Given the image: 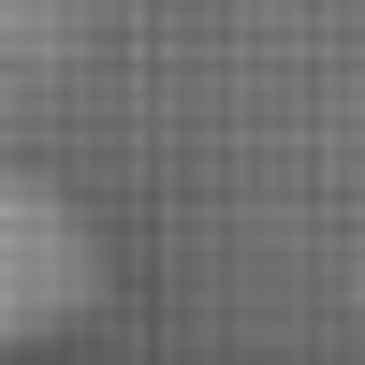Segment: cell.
Returning a JSON list of instances; mask_svg holds the SVG:
<instances>
[{
	"label": "cell",
	"instance_id": "1",
	"mask_svg": "<svg viewBox=\"0 0 365 365\" xmlns=\"http://www.w3.org/2000/svg\"><path fill=\"white\" fill-rule=\"evenodd\" d=\"M103 307V234L58 205V175H0V351H44Z\"/></svg>",
	"mask_w": 365,
	"mask_h": 365
}]
</instances>
